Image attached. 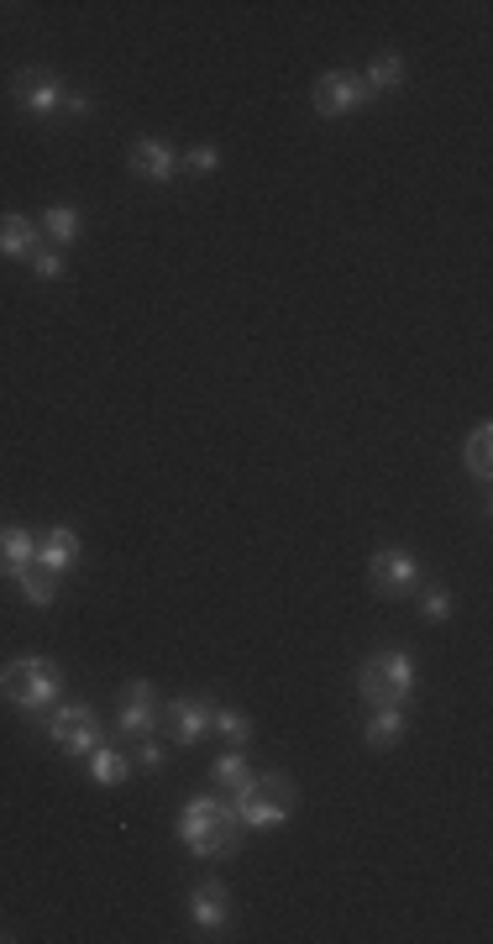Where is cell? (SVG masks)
Instances as JSON below:
<instances>
[{"label": "cell", "instance_id": "3", "mask_svg": "<svg viewBox=\"0 0 493 944\" xmlns=\"http://www.w3.org/2000/svg\"><path fill=\"white\" fill-rule=\"evenodd\" d=\"M357 693L368 698V708H404L415 698V661L404 651H378L357 666Z\"/></svg>", "mask_w": 493, "mask_h": 944}, {"label": "cell", "instance_id": "24", "mask_svg": "<svg viewBox=\"0 0 493 944\" xmlns=\"http://www.w3.org/2000/svg\"><path fill=\"white\" fill-rule=\"evenodd\" d=\"M421 614L441 625V619L451 614V593H447V588H425V593H421Z\"/></svg>", "mask_w": 493, "mask_h": 944}, {"label": "cell", "instance_id": "2", "mask_svg": "<svg viewBox=\"0 0 493 944\" xmlns=\"http://www.w3.org/2000/svg\"><path fill=\"white\" fill-rule=\"evenodd\" d=\"M232 808L242 829H279L300 808V787L289 777H247L232 793Z\"/></svg>", "mask_w": 493, "mask_h": 944}, {"label": "cell", "instance_id": "15", "mask_svg": "<svg viewBox=\"0 0 493 944\" xmlns=\"http://www.w3.org/2000/svg\"><path fill=\"white\" fill-rule=\"evenodd\" d=\"M37 252V226L26 215H0V258H32Z\"/></svg>", "mask_w": 493, "mask_h": 944}, {"label": "cell", "instance_id": "11", "mask_svg": "<svg viewBox=\"0 0 493 944\" xmlns=\"http://www.w3.org/2000/svg\"><path fill=\"white\" fill-rule=\"evenodd\" d=\"M32 562H37V536L22 525H5L0 530V577H22Z\"/></svg>", "mask_w": 493, "mask_h": 944}, {"label": "cell", "instance_id": "18", "mask_svg": "<svg viewBox=\"0 0 493 944\" xmlns=\"http://www.w3.org/2000/svg\"><path fill=\"white\" fill-rule=\"evenodd\" d=\"M126 772H132V761L116 751H105V745H94L90 751V777L100 782V787H116V782H126Z\"/></svg>", "mask_w": 493, "mask_h": 944}, {"label": "cell", "instance_id": "12", "mask_svg": "<svg viewBox=\"0 0 493 944\" xmlns=\"http://www.w3.org/2000/svg\"><path fill=\"white\" fill-rule=\"evenodd\" d=\"M126 164H132V173H142V179H153V184H164V179H173V168H179V158L168 153L164 142H137Z\"/></svg>", "mask_w": 493, "mask_h": 944}, {"label": "cell", "instance_id": "28", "mask_svg": "<svg viewBox=\"0 0 493 944\" xmlns=\"http://www.w3.org/2000/svg\"><path fill=\"white\" fill-rule=\"evenodd\" d=\"M64 111H69V116H90L94 100H90L85 90H69V94H64Z\"/></svg>", "mask_w": 493, "mask_h": 944}, {"label": "cell", "instance_id": "27", "mask_svg": "<svg viewBox=\"0 0 493 944\" xmlns=\"http://www.w3.org/2000/svg\"><path fill=\"white\" fill-rule=\"evenodd\" d=\"M137 766H142V772H158V766H164V745H158V740H147V734H142Z\"/></svg>", "mask_w": 493, "mask_h": 944}, {"label": "cell", "instance_id": "23", "mask_svg": "<svg viewBox=\"0 0 493 944\" xmlns=\"http://www.w3.org/2000/svg\"><path fill=\"white\" fill-rule=\"evenodd\" d=\"M43 232L53 236V241H74V236H79V211H74V205H47Z\"/></svg>", "mask_w": 493, "mask_h": 944}, {"label": "cell", "instance_id": "21", "mask_svg": "<svg viewBox=\"0 0 493 944\" xmlns=\"http://www.w3.org/2000/svg\"><path fill=\"white\" fill-rule=\"evenodd\" d=\"M394 85H404V58L400 53H378L373 69H368V90H394Z\"/></svg>", "mask_w": 493, "mask_h": 944}, {"label": "cell", "instance_id": "17", "mask_svg": "<svg viewBox=\"0 0 493 944\" xmlns=\"http://www.w3.org/2000/svg\"><path fill=\"white\" fill-rule=\"evenodd\" d=\"M16 583H22V593H26V604H37V609H47V604H53V598H58V572H47V566H26L22 577H16Z\"/></svg>", "mask_w": 493, "mask_h": 944}, {"label": "cell", "instance_id": "14", "mask_svg": "<svg viewBox=\"0 0 493 944\" xmlns=\"http://www.w3.org/2000/svg\"><path fill=\"white\" fill-rule=\"evenodd\" d=\"M189 913H194V923H200V929H221V923H226V887H221V881H200V887H194V897H189Z\"/></svg>", "mask_w": 493, "mask_h": 944}, {"label": "cell", "instance_id": "8", "mask_svg": "<svg viewBox=\"0 0 493 944\" xmlns=\"http://www.w3.org/2000/svg\"><path fill=\"white\" fill-rule=\"evenodd\" d=\"M368 583L378 593H404L421 583V562L410 551H400V546H383V551H373V562H368Z\"/></svg>", "mask_w": 493, "mask_h": 944}, {"label": "cell", "instance_id": "4", "mask_svg": "<svg viewBox=\"0 0 493 944\" xmlns=\"http://www.w3.org/2000/svg\"><path fill=\"white\" fill-rule=\"evenodd\" d=\"M58 683H64V677H58V666L47 656H16V661L0 666V698L26 708V713H37L43 704H53V698H58Z\"/></svg>", "mask_w": 493, "mask_h": 944}, {"label": "cell", "instance_id": "5", "mask_svg": "<svg viewBox=\"0 0 493 944\" xmlns=\"http://www.w3.org/2000/svg\"><path fill=\"white\" fill-rule=\"evenodd\" d=\"M310 94H315V111L321 116H352V111H362L373 100L368 79H357V74H321Z\"/></svg>", "mask_w": 493, "mask_h": 944}, {"label": "cell", "instance_id": "6", "mask_svg": "<svg viewBox=\"0 0 493 944\" xmlns=\"http://www.w3.org/2000/svg\"><path fill=\"white\" fill-rule=\"evenodd\" d=\"M47 734L64 745L69 755H90L94 745H100V730H94V708L90 704H64L58 713H53V724H47Z\"/></svg>", "mask_w": 493, "mask_h": 944}, {"label": "cell", "instance_id": "9", "mask_svg": "<svg viewBox=\"0 0 493 944\" xmlns=\"http://www.w3.org/2000/svg\"><path fill=\"white\" fill-rule=\"evenodd\" d=\"M158 719H164V704H158V698H153V683H126V693H121V708H116V724L126 734H147L153 730V724H158Z\"/></svg>", "mask_w": 493, "mask_h": 944}, {"label": "cell", "instance_id": "19", "mask_svg": "<svg viewBox=\"0 0 493 944\" xmlns=\"http://www.w3.org/2000/svg\"><path fill=\"white\" fill-rule=\"evenodd\" d=\"M211 777L226 787V793H236L242 782L253 777V766H247V755H242V745L236 751H226V755H215V766H211Z\"/></svg>", "mask_w": 493, "mask_h": 944}, {"label": "cell", "instance_id": "10", "mask_svg": "<svg viewBox=\"0 0 493 944\" xmlns=\"http://www.w3.org/2000/svg\"><path fill=\"white\" fill-rule=\"evenodd\" d=\"M158 724H168V734L179 745H194V740H205V730H211V708L194 704V698H173V704H164Z\"/></svg>", "mask_w": 493, "mask_h": 944}, {"label": "cell", "instance_id": "20", "mask_svg": "<svg viewBox=\"0 0 493 944\" xmlns=\"http://www.w3.org/2000/svg\"><path fill=\"white\" fill-rule=\"evenodd\" d=\"M468 472H472V477H489V472H493V425H478V430H472Z\"/></svg>", "mask_w": 493, "mask_h": 944}, {"label": "cell", "instance_id": "22", "mask_svg": "<svg viewBox=\"0 0 493 944\" xmlns=\"http://www.w3.org/2000/svg\"><path fill=\"white\" fill-rule=\"evenodd\" d=\"M211 730L226 734L232 745H247L253 740V724H247V713H236V708H211Z\"/></svg>", "mask_w": 493, "mask_h": 944}, {"label": "cell", "instance_id": "26", "mask_svg": "<svg viewBox=\"0 0 493 944\" xmlns=\"http://www.w3.org/2000/svg\"><path fill=\"white\" fill-rule=\"evenodd\" d=\"M32 273H37V279H58V273H64V258L37 247V252H32Z\"/></svg>", "mask_w": 493, "mask_h": 944}, {"label": "cell", "instance_id": "16", "mask_svg": "<svg viewBox=\"0 0 493 944\" xmlns=\"http://www.w3.org/2000/svg\"><path fill=\"white\" fill-rule=\"evenodd\" d=\"M400 734H404V708H373V713H368V730H362V740H368L373 751H389Z\"/></svg>", "mask_w": 493, "mask_h": 944}, {"label": "cell", "instance_id": "7", "mask_svg": "<svg viewBox=\"0 0 493 944\" xmlns=\"http://www.w3.org/2000/svg\"><path fill=\"white\" fill-rule=\"evenodd\" d=\"M11 94H16V105L32 111V116H53V111H64V94L69 90H64L47 69H22L11 79Z\"/></svg>", "mask_w": 493, "mask_h": 944}, {"label": "cell", "instance_id": "1", "mask_svg": "<svg viewBox=\"0 0 493 944\" xmlns=\"http://www.w3.org/2000/svg\"><path fill=\"white\" fill-rule=\"evenodd\" d=\"M236 834H242L236 808L232 802H221V798H211V793L189 798L184 813H179V840H184L194 855H205V861H226V855H236Z\"/></svg>", "mask_w": 493, "mask_h": 944}, {"label": "cell", "instance_id": "25", "mask_svg": "<svg viewBox=\"0 0 493 944\" xmlns=\"http://www.w3.org/2000/svg\"><path fill=\"white\" fill-rule=\"evenodd\" d=\"M184 164L194 168V173H215V168H221V153H215V147H189Z\"/></svg>", "mask_w": 493, "mask_h": 944}, {"label": "cell", "instance_id": "13", "mask_svg": "<svg viewBox=\"0 0 493 944\" xmlns=\"http://www.w3.org/2000/svg\"><path fill=\"white\" fill-rule=\"evenodd\" d=\"M79 562V536L74 530H47L43 546H37V566H47V572H69V566Z\"/></svg>", "mask_w": 493, "mask_h": 944}]
</instances>
